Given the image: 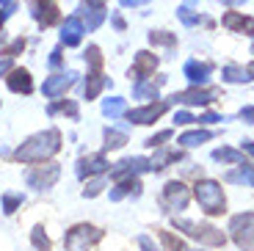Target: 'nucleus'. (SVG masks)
<instances>
[{
	"mask_svg": "<svg viewBox=\"0 0 254 251\" xmlns=\"http://www.w3.org/2000/svg\"><path fill=\"white\" fill-rule=\"evenodd\" d=\"M58 149H61V132L45 130V132L31 135L28 141H22L19 149L14 152V157H17L19 163H45V160H50Z\"/></svg>",
	"mask_w": 254,
	"mask_h": 251,
	"instance_id": "f257e3e1",
	"label": "nucleus"
},
{
	"mask_svg": "<svg viewBox=\"0 0 254 251\" xmlns=\"http://www.w3.org/2000/svg\"><path fill=\"white\" fill-rule=\"evenodd\" d=\"M193 196H196L199 207L207 215H221L227 210V199H224V190L216 180H199L193 185Z\"/></svg>",
	"mask_w": 254,
	"mask_h": 251,
	"instance_id": "f03ea898",
	"label": "nucleus"
},
{
	"mask_svg": "<svg viewBox=\"0 0 254 251\" xmlns=\"http://www.w3.org/2000/svg\"><path fill=\"white\" fill-rule=\"evenodd\" d=\"M174 226H177L180 232H185L188 238L199 240V243H204V246H224L227 243V235H224L221 229H216V226H210V224H196V221L174 218Z\"/></svg>",
	"mask_w": 254,
	"mask_h": 251,
	"instance_id": "7ed1b4c3",
	"label": "nucleus"
},
{
	"mask_svg": "<svg viewBox=\"0 0 254 251\" xmlns=\"http://www.w3.org/2000/svg\"><path fill=\"white\" fill-rule=\"evenodd\" d=\"M102 238V232L91 224H75L69 232L64 235V246L66 251H89L97 240Z\"/></svg>",
	"mask_w": 254,
	"mask_h": 251,
	"instance_id": "20e7f679",
	"label": "nucleus"
},
{
	"mask_svg": "<svg viewBox=\"0 0 254 251\" xmlns=\"http://www.w3.org/2000/svg\"><path fill=\"white\" fill-rule=\"evenodd\" d=\"M229 232H232V240L238 243V249L254 251V213L232 215V221H229Z\"/></svg>",
	"mask_w": 254,
	"mask_h": 251,
	"instance_id": "39448f33",
	"label": "nucleus"
},
{
	"mask_svg": "<svg viewBox=\"0 0 254 251\" xmlns=\"http://www.w3.org/2000/svg\"><path fill=\"white\" fill-rule=\"evenodd\" d=\"M188 201H190V190L185 188L180 180H172V182H166L163 185V196H160V204H163L169 213H174V210H185L188 207Z\"/></svg>",
	"mask_w": 254,
	"mask_h": 251,
	"instance_id": "423d86ee",
	"label": "nucleus"
},
{
	"mask_svg": "<svg viewBox=\"0 0 254 251\" xmlns=\"http://www.w3.org/2000/svg\"><path fill=\"white\" fill-rule=\"evenodd\" d=\"M58 177H61V169H58L56 163H47V166H36V169L28 171L25 182L36 190H47L58 182Z\"/></svg>",
	"mask_w": 254,
	"mask_h": 251,
	"instance_id": "0eeeda50",
	"label": "nucleus"
},
{
	"mask_svg": "<svg viewBox=\"0 0 254 251\" xmlns=\"http://www.w3.org/2000/svg\"><path fill=\"white\" fill-rule=\"evenodd\" d=\"M218 94H221L218 88L193 86V88H188V91H177V94L172 97V102H180V105H210Z\"/></svg>",
	"mask_w": 254,
	"mask_h": 251,
	"instance_id": "6e6552de",
	"label": "nucleus"
},
{
	"mask_svg": "<svg viewBox=\"0 0 254 251\" xmlns=\"http://www.w3.org/2000/svg\"><path fill=\"white\" fill-rule=\"evenodd\" d=\"M172 102H149V105H141V108H133V111H127L125 116L133 125H152L155 119H160L166 111H169Z\"/></svg>",
	"mask_w": 254,
	"mask_h": 251,
	"instance_id": "1a4fd4ad",
	"label": "nucleus"
},
{
	"mask_svg": "<svg viewBox=\"0 0 254 251\" xmlns=\"http://www.w3.org/2000/svg\"><path fill=\"white\" fill-rule=\"evenodd\" d=\"M144 171H152V160H146V157H127V160H122V163H116L111 169V177L119 182V180H127V177L144 174Z\"/></svg>",
	"mask_w": 254,
	"mask_h": 251,
	"instance_id": "9d476101",
	"label": "nucleus"
},
{
	"mask_svg": "<svg viewBox=\"0 0 254 251\" xmlns=\"http://www.w3.org/2000/svg\"><path fill=\"white\" fill-rule=\"evenodd\" d=\"M77 80V72H61V75H53L45 80V86H42V94L47 97V100H56V97H61L66 88H72Z\"/></svg>",
	"mask_w": 254,
	"mask_h": 251,
	"instance_id": "9b49d317",
	"label": "nucleus"
},
{
	"mask_svg": "<svg viewBox=\"0 0 254 251\" xmlns=\"http://www.w3.org/2000/svg\"><path fill=\"white\" fill-rule=\"evenodd\" d=\"M31 14H33V19H36L42 28H50V25H56L58 22V3L56 0H33L31 3Z\"/></svg>",
	"mask_w": 254,
	"mask_h": 251,
	"instance_id": "f8f14e48",
	"label": "nucleus"
},
{
	"mask_svg": "<svg viewBox=\"0 0 254 251\" xmlns=\"http://www.w3.org/2000/svg\"><path fill=\"white\" fill-rule=\"evenodd\" d=\"M83 33H86V22L80 17H66V22L61 25V42L66 47H77L83 42Z\"/></svg>",
	"mask_w": 254,
	"mask_h": 251,
	"instance_id": "ddd939ff",
	"label": "nucleus"
},
{
	"mask_svg": "<svg viewBox=\"0 0 254 251\" xmlns=\"http://www.w3.org/2000/svg\"><path fill=\"white\" fill-rule=\"evenodd\" d=\"M111 169V163L105 160V155H89L77 160V177H97L105 174Z\"/></svg>",
	"mask_w": 254,
	"mask_h": 251,
	"instance_id": "4468645a",
	"label": "nucleus"
},
{
	"mask_svg": "<svg viewBox=\"0 0 254 251\" xmlns=\"http://www.w3.org/2000/svg\"><path fill=\"white\" fill-rule=\"evenodd\" d=\"M158 61H160L158 56L141 50L138 56H135V63H133V69H130V77H135V80H144L146 75H152V72L158 69Z\"/></svg>",
	"mask_w": 254,
	"mask_h": 251,
	"instance_id": "2eb2a0df",
	"label": "nucleus"
},
{
	"mask_svg": "<svg viewBox=\"0 0 254 251\" xmlns=\"http://www.w3.org/2000/svg\"><path fill=\"white\" fill-rule=\"evenodd\" d=\"M183 72H185V77H188L193 86H204V83L210 80V75H213V63H207V61H188Z\"/></svg>",
	"mask_w": 254,
	"mask_h": 251,
	"instance_id": "dca6fc26",
	"label": "nucleus"
},
{
	"mask_svg": "<svg viewBox=\"0 0 254 251\" xmlns=\"http://www.w3.org/2000/svg\"><path fill=\"white\" fill-rule=\"evenodd\" d=\"M6 83L14 94H31L33 91V80H31V72L28 69H11L6 77Z\"/></svg>",
	"mask_w": 254,
	"mask_h": 251,
	"instance_id": "f3484780",
	"label": "nucleus"
},
{
	"mask_svg": "<svg viewBox=\"0 0 254 251\" xmlns=\"http://www.w3.org/2000/svg\"><path fill=\"white\" fill-rule=\"evenodd\" d=\"M166 83L163 75H158V80L155 83H146V80H135L133 86V97L135 100H158V88Z\"/></svg>",
	"mask_w": 254,
	"mask_h": 251,
	"instance_id": "a211bd4d",
	"label": "nucleus"
},
{
	"mask_svg": "<svg viewBox=\"0 0 254 251\" xmlns=\"http://www.w3.org/2000/svg\"><path fill=\"white\" fill-rule=\"evenodd\" d=\"M141 193V182L135 177H127V180H119L116 188L111 190V201H122L125 196H138Z\"/></svg>",
	"mask_w": 254,
	"mask_h": 251,
	"instance_id": "6ab92c4d",
	"label": "nucleus"
},
{
	"mask_svg": "<svg viewBox=\"0 0 254 251\" xmlns=\"http://www.w3.org/2000/svg\"><path fill=\"white\" fill-rule=\"evenodd\" d=\"M224 28H229V31H246V33H254V19L252 17H243V14L238 11H227L224 14Z\"/></svg>",
	"mask_w": 254,
	"mask_h": 251,
	"instance_id": "aec40b11",
	"label": "nucleus"
},
{
	"mask_svg": "<svg viewBox=\"0 0 254 251\" xmlns=\"http://www.w3.org/2000/svg\"><path fill=\"white\" fill-rule=\"evenodd\" d=\"M213 160H218V163H232V166H246L243 152L232 149V146H221V149H216L213 152Z\"/></svg>",
	"mask_w": 254,
	"mask_h": 251,
	"instance_id": "412c9836",
	"label": "nucleus"
},
{
	"mask_svg": "<svg viewBox=\"0 0 254 251\" xmlns=\"http://www.w3.org/2000/svg\"><path fill=\"white\" fill-rule=\"evenodd\" d=\"M227 182H238V185H252L254 188V166H241V169H235V171H227V177H224Z\"/></svg>",
	"mask_w": 254,
	"mask_h": 251,
	"instance_id": "4be33fe9",
	"label": "nucleus"
},
{
	"mask_svg": "<svg viewBox=\"0 0 254 251\" xmlns=\"http://www.w3.org/2000/svg\"><path fill=\"white\" fill-rule=\"evenodd\" d=\"M180 157H183V152H180V149H160L158 155L152 157V171L166 169L169 163H177Z\"/></svg>",
	"mask_w": 254,
	"mask_h": 251,
	"instance_id": "5701e85b",
	"label": "nucleus"
},
{
	"mask_svg": "<svg viewBox=\"0 0 254 251\" xmlns=\"http://www.w3.org/2000/svg\"><path fill=\"white\" fill-rule=\"evenodd\" d=\"M102 113H105L108 119H119V116L127 113V102L122 100V97H111V100L102 102Z\"/></svg>",
	"mask_w": 254,
	"mask_h": 251,
	"instance_id": "b1692460",
	"label": "nucleus"
},
{
	"mask_svg": "<svg viewBox=\"0 0 254 251\" xmlns=\"http://www.w3.org/2000/svg\"><path fill=\"white\" fill-rule=\"evenodd\" d=\"M50 116H56V113H64V116H69V119H77L80 116V108H77L75 100H61V102H53L50 108Z\"/></svg>",
	"mask_w": 254,
	"mask_h": 251,
	"instance_id": "393cba45",
	"label": "nucleus"
},
{
	"mask_svg": "<svg viewBox=\"0 0 254 251\" xmlns=\"http://www.w3.org/2000/svg\"><path fill=\"white\" fill-rule=\"evenodd\" d=\"M213 138V132L210 130H190V132H183L177 138V144H183V146H199V144H204V141H210Z\"/></svg>",
	"mask_w": 254,
	"mask_h": 251,
	"instance_id": "a878e982",
	"label": "nucleus"
},
{
	"mask_svg": "<svg viewBox=\"0 0 254 251\" xmlns=\"http://www.w3.org/2000/svg\"><path fill=\"white\" fill-rule=\"evenodd\" d=\"M105 86H108V80H105L100 72H91V75H89V83H86V100H94V97L100 94Z\"/></svg>",
	"mask_w": 254,
	"mask_h": 251,
	"instance_id": "bb28decb",
	"label": "nucleus"
},
{
	"mask_svg": "<svg viewBox=\"0 0 254 251\" xmlns=\"http://www.w3.org/2000/svg\"><path fill=\"white\" fill-rule=\"evenodd\" d=\"M221 77H224L227 83H249V80H252L249 69H241V66H224Z\"/></svg>",
	"mask_w": 254,
	"mask_h": 251,
	"instance_id": "cd10ccee",
	"label": "nucleus"
},
{
	"mask_svg": "<svg viewBox=\"0 0 254 251\" xmlns=\"http://www.w3.org/2000/svg\"><path fill=\"white\" fill-rule=\"evenodd\" d=\"M127 144V135L119 130H105V149H122V146Z\"/></svg>",
	"mask_w": 254,
	"mask_h": 251,
	"instance_id": "c85d7f7f",
	"label": "nucleus"
},
{
	"mask_svg": "<svg viewBox=\"0 0 254 251\" xmlns=\"http://www.w3.org/2000/svg\"><path fill=\"white\" fill-rule=\"evenodd\" d=\"M31 240H33V249L36 251H50V238L45 235V229L42 226H33V232H31Z\"/></svg>",
	"mask_w": 254,
	"mask_h": 251,
	"instance_id": "c756f323",
	"label": "nucleus"
},
{
	"mask_svg": "<svg viewBox=\"0 0 254 251\" xmlns=\"http://www.w3.org/2000/svg\"><path fill=\"white\" fill-rule=\"evenodd\" d=\"M19 204H22V193H14V190H6V193H3V213L6 215L17 213Z\"/></svg>",
	"mask_w": 254,
	"mask_h": 251,
	"instance_id": "7c9ffc66",
	"label": "nucleus"
},
{
	"mask_svg": "<svg viewBox=\"0 0 254 251\" xmlns=\"http://www.w3.org/2000/svg\"><path fill=\"white\" fill-rule=\"evenodd\" d=\"M105 19V8H94V6H86V22H89V31H97Z\"/></svg>",
	"mask_w": 254,
	"mask_h": 251,
	"instance_id": "2f4dec72",
	"label": "nucleus"
},
{
	"mask_svg": "<svg viewBox=\"0 0 254 251\" xmlns=\"http://www.w3.org/2000/svg\"><path fill=\"white\" fill-rule=\"evenodd\" d=\"M177 17L183 19L185 25H199V22H204V25H213L210 19H202L199 14H190V8H188V6H180V8H177Z\"/></svg>",
	"mask_w": 254,
	"mask_h": 251,
	"instance_id": "473e14b6",
	"label": "nucleus"
},
{
	"mask_svg": "<svg viewBox=\"0 0 254 251\" xmlns=\"http://www.w3.org/2000/svg\"><path fill=\"white\" fill-rule=\"evenodd\" d=\"M149 42L160 44V47H174V44H177V36H174V33H166V31H152L149 33Z\"/></svg>",
	"mask_w": 254,
	"mask_h": 251,
	"instance_id": "72a5a7b5",
	"label": "nucleus"
},
{
	"mask_svg": "<svg viewBox=\"0 0 254 251\" xmlns=\"http://www.w3.org/2000/svg\"><path fill=\"white\" fill-rule=\"evenodd\" d=\"M86 63L91 66V72H100V66H102V53H100V47H97V44H91L89 50H86Z\"/></svg>",
	"mask_w": 254,
	"mask_h": 251,
	"instance_id": "f704fd0d",
	"label": "nucleus"
},
{
	"mask_svg": "<svg viewBox=\"0 0 254 251\" xmlns=\"http://www.w3.org/2000/svg\"><path fill=\"white\" fill-rule=\"evenodd\" d=\"M160 243L166 246V251H185V243L180 238H174L172 232H160Z\"/></svg>",
	"mask_w": 254,
	"mask_h": 251,
	"instance_id": "c9c22d12",
	"label": "nucleus"
},
{
	"mask_svg": "<svg viewBox=\"0 0 254 251\" xmlns=\"http://www.w3.org/2000/svg\"><path fill=\"white\" fill-rule=\"evenodd\" d=\"M17 11V0H0V28L6 25V19Z\"/></svg>",
	"mask_w": 254,
	"mask_h": 251,
	"instance_id": "e433bc0d",
	"label": "nucleus"
},
{
	"mask_svg": "<svg viewBox=\"0 0 254 251\" xmlns=\"http://www.w3.org/2000/svg\"><path fill=\"white\" fill-rule=\"evenodd\" d=\"M102 188H105V180H91L86 188H83V196L86 199H94L97 193H102Z\"/></svg>",
	"mask_w": 254,
	"mask_h": 251,
	"instance_id": "4c0bfd02",
	"label": "nucleus"
},
{
	"mask_svg": "<svg viewBox=\"0 0 254 251\" xmlns=\"http://www.w3.org/2000/svg\"><path fill=\"white\" fill-rule=\"evenodd\" d=\"M172 138V130H160L158 135H152V138H146V146H160L163 141Z\"/></svg>",
	"mask_w": 254,
	"mask_h": 251,
	"instance_id": "58836bf2",
	"label": "nucleus"
},
{
	"mask_svg": "<svg viewBox=\"0 0 254 251\" xmlns=\"http://www.w3.org/2000/svg\"><path fill=\"white\" fill-rule=\"evenodd\" d=\"M22 47H25V39H14V42L6 47V53H3V56H6V58H14L19 50H22Z\"/></svg>",
	"mask_w": 254,
	"mask_h": 251,
	"instance_id": "ea45409f",
	"label": "nucleus"
},
{
	"mask_svg": "<svg viewBox=\"0 0 254 251\" xmlns=\"http://www.w3.org/2000/svg\"><path fill=\"white\" fill-rule=\"evenodd\" d=\"M196 122H199V125H216V122H224V116H221V113H213V111H210V113H202Z\"/></svg>",
	"mask_w": 254,
	"mask_h": 251,
	"instance_id": "a19ab883",
	"label": "nucleus"
},
{
	"mask_svg": "<svg viewBox=\"0 0 254 251\" xmlns=\"http://www.w3.org/2000/svg\"><path fill=\"white\" fill-rule=\"evenodd\" d=\"M174 122H177V125H193V122H196V116H190L188 111H177Z\"/></svg>",
	"mask_w": 254,
	"mask_h": 251,
	"instance_id": "79ce46f5",
	"label": "nucleus"
},
{
	"mask_svg": "<svg viewBox=\"0 0 254 251\" xmlns=\"http://www.w3.org/2000/svg\"><path fill=\"white\" fill-rule=\"evenodd\" d=\"M61 61H64V58H61V50H53V53H50V66H53V69H58V66H61Z\"/></svg>",
	"mask_w": 254,
	"mask_h": 251,
	"instance_id": "37998d69",
	"label": "nucleus"
},
{
	"mask_svg": "<svg viewBox=\"0 0 254 251\" xmlns=\"http://www.w3.org/2000/svg\"><path fill=\"white\" fill-rule=\"evenodd\" d=\"M138 246H141V251H158L155 249V243L149 238H138Z\"/></svg>",
	"mask_w": 254,
	"mask_h": 251,
	"instance_id": "c03bdc74",
	"label": "nucleus"
},
{
	"mask_svg": "<svg viewBox=\"0 0 254 251\" xmlns=\"http://www.w3.org/2000/svg\"><path fill=\"white\" fill-rule=\"evenodd\" d=\"M241 119L249 122V125H254V108H243V111H241Z\"/></svg>",
	"mask_w": 254,
	"mask_h": 251,
	"instance_id": "a18cd8bd",
	"label": "nucleus"
},
{
	"mask_svg": "<svg viewBox=\"0 0 254 251\" xmlns=\"http://www.w3.org/2000/svg\"><path fill=\"white\" fill-rule=\"evenodd\" d=\"M11 72V58H6V61H0V77L3 75H8Z\"/></svg>",
	"mask_w": 254,
	"mask_h": 251,
	"instance_id": "49530a36",
	"label": "nucleus"
},
{
	"mask_svg": "<svg viewBox=\"0 0 254 251\" xmlns=\"http://www.w3.org/2000/svg\"><path fill=\"white\" fill-rule=\"evenodd\" d=\"M114 25H116V31H125V19H122V14H114Z\"/></svg>",
	"mask_w": 254,
	"mask_h": 251,
	"instance_id": "de8ad7c7",
	"label": "nucleus"
},
{
	"mask_svg": "<svg viewBox=\"0 0 254 251\" xmlns=\"http://www.w3.org/2000/svg\"><path fill=\"white\" fill-rule=\"evenodd\" d=\"M83 6H94V8H105V0H83Z\"/></svg>",
	"mask_w": 254,
	"mask_h": 251,
	"instance_id": "09e8293b",
	"label": "nucleus"
},
{
	"mask_svg": "<svg viewBox=\"0 0 254 251\" xmlns=\"http://www.w3.org/2000/svg\"><path fill=\"white\" fill-rule=\"evenodd\" d=\"M122 6H144V3H149V0H119Z\"/></svg>",
	"mask_w": 254,
	"mask_h": 251,
	"instance_id": "8fccbe9b",
	"label": "nucleus"
},
{
	"mask_svg": "<svg viewBox=\"0 0 254 251\" xmlns=\"http://www.w3.org/2000/svg\"><path fill=\"white\" fill-rule=\"evenodd\" d=\"M243 152H249L254 157V141H243Z\"/></svg>",
	"mask_w": 254,
	"mask_h": 251,
	"instance_id": "3c124183",
	"label": "nucleus"
},
{
	"mask_svg": "<svg viewBox=\"0 0 254 251\" xmlns=\"http://www.w3.org/2000/svg\"><path fill=\"white\" fill-rule=\"evenodd\" d=\"M221 3H227V6H241V3H246V0H221Z\"/></svg>",
	"mask_w": 254,
	"mask_h": 251,
	"instance_id": "603ef678",
	"label": "nucleus"
},
{
	"mask_svg": "<svg viewBox=\"0 0 254 251\" xmlns=\"http://www.w3.org/2000/svg\"><path fill=\"white\" fill-rule=\"evenodd\" d=\"M249 75H252V77H254V63H252V66H249Z\"/></svg>",
	"mask_w": 254,
	"mask_h": 251,
	"instance_id": "864d4df0",
	"label": "nucleus"
},
{
	"mask_svg": "<svg viewBox=\"0 0 254 251\" xmlns=\"http://www.w3.org/2000/svg\"><path fill=\"white\" fill-rule=\"evenodd\" d=\"M190 3H196V0H185V6H190Z\"/></svg>",
	"mask_w": 254,
	"mask_h": 251,
	"instance_id": "5fc2aeb1",
	"label": "nucleus"
},
{
	"mask_svg": "<svg viewBox=\"0 0 254 251\" xmlns=\"http://www.w3.org/2000/svg\"><path fill=\"white\" fill-rule=\"evenodd\" d=\"M252 56H254V42H252Z\"/></svg>",
	"mask_w": 254,
	"mask_h": 251,
	"instance_id": "6e6d98bb",
	"label": "nucleus"
},
{
	"mask_svg": "<svg viewBox=\"0 0 254 251\" xmlns=\"http://www.w3.org/2000/svg\"><path fill=\"white\" fill-rule=\"evenodd\" d=\"M199 251H202V249H199Z\"/></svg>",
	"mask_w": 254,
	"mask_h": 251,
	"instance_id": "4d7b16f0",
	"label": "nucleus"
}]
</instances>
